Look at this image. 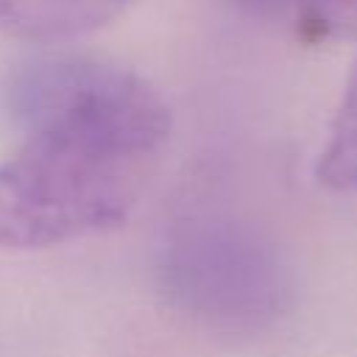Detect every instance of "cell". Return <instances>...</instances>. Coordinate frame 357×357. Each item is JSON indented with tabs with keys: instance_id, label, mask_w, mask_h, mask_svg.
<instances>
[{
	"instance_id": "obj_1",
	"label": "cell",
	"mask_w": 357,
	"mask_h": 357,
	"mask_svg": "<svg viewBox=\"0 0 357 357\" xmlns=\"http://www.w3.org/2000/svg\"><path fill=\"white\" fill-rule=\"evenodd\" d=\"M22 131L0 162V248L39 251L126 223L170 142V109L137 73L39 59L11 75Z\"/></svg>"
},
{
	"instance_id": "obj_3",
	"label": "cell",
	"mask_w": 357,
	"mask_h": 357,
	"mask_svg": "<svg viewBox=\"0 0 357 357\" xmlns=\"http://www.w3.org/2000/svg\"><path fill=\"white\" fill-rule=\"evenodd\" d=\"M134 0H0V33L28 45H61L100 31Z\"/></svg>"
},
{
	"instance_id": "obj_5",
	"label": "cell",
	"mask_w": 357,
	"mask_h": 357,
	"mask_svg": "<svg viewBox=\"0 0 357 357\" xmlns=\"http://www.w3.org/2000/svg\"><path fill=\"white\" fill-rule=\"evenodd\" d=\"M234 3L254 17H262L271 22H287L298 33L310 36V25H312L318 0H234Z\"/></svg>"
},
{
	"instance_id": "obj_6",
	"label": "cell",
	"mask_w": 357,
	"mask_h": 357,
	"mask_svg": "<svg viewBox=\"0 0 357 357\" xmlns=\"http://www.w3.org/2000/svg\"><path fill=\"white\" fill-rule=\"evenodd\" d=\"M357 33V0H318L310 36H351Z\"/></svg>"
},
{
	"instance_id": "obj_4",
	"label": "cell",
	"mask_w": 357,
	"mask_h": 357,
	"mask_svg": "<svg viewBox=\"0 0 357 357\" xmlns=\"http://www.w3.org/2000/svg\"><path fill=\"white\" fill-rule=\"evenodd\" d=\"M315 176L329 190H357V61L346 78L329 126V139L315 165Z\"/></svg>"
},
{
	"instance_id": "obj_2",
	"label": "cell",
	"mask_w": 357,
	"mask_h": 357,
	"mask_svg": "<svg viewBox=\"0 0 357 357\" xmlns=\"http://www.w3.org/2000/svg\"><path fill=\"white\" fill-rule=\"evenodd\" d=\"M165 301L209 332L243 335L271 326L290 273L273 243L231 218H195L170 234L159 259Z\"/></svg>"
}]
</instances>
